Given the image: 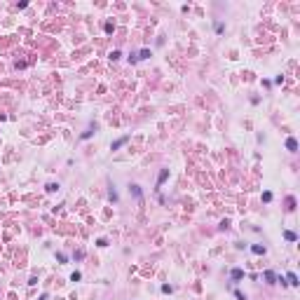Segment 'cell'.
<instances>
[{
    "mask_svg": "<svg viewBox=\"0 0 300 300\" xmlns=\"http://www.w3.org/2000/svg\"><path fill=\"white\" fill-rule=\"evenodd\" d=\"M124 143H127V136H122V138H117V141H115V143H113V150H117V148H122V146H124Z\"/></svg>",
    "mask_w": 300,
    "mask_h": 300,
    "instance_id": "cell-4",
    "label": "cell"
},
{
    "mask_svg": "<svg viewBox=\"0 0 300 300\" xmlns=\"http://www.w3.org/2000/svg\"><path fill=\"white\" fill-rule=\"evenodd\" d=\"M284 237H286L288 241H295V239H298V237H295V232H291V230H288V232H284Z\"/></svg>",
    "mask_w": 300,
    "mask_h": 300,
    "instance_id": "cell-7",
    "label": "cell"
},
{
    "mask_svg": "<svg viewBox=\"0 0 300 300\" xmlns=\"http://www.w3.org/2000/svg\"><path fill=\"white\" fill-rule=\"evenodd\" d=\"M251 251H253L256 256H263V253H265V246H260V244H253V246H251Z\"/></svg>",
    "mask_w": 300,
    "mask_h": 300,
    "instance_id": "cell-2",
    "label": "cell"
},
{
    "mask_svg": "<svg viewBox=\"0 0 300 300\" xmlns=\"http://www.w3.org/2000/svg\"><path fill=\"white\" fill-rule=\"evenodd\" d=\"M230 274H232V279H237V281H239V279H244V272H241L239 267H235V270H232Z\"/></svg>",
    "mask_w": 300,
    "mask_h": 300,
    "instance_id": "cell-5",
    "label": "cell"
},
{
    "mask_svg": "<svg viewBox=\"0 0 300 300\" xmlns=\"http://www.w3.org/2000/svg\"><path fill=\"white\" fill-rule=\"evenodd\" d=\"M286 281H288L291 286H298V284H300V281H298V277H295L293 272H288V274H286Z\"/></svg>",
    "mask_w": 300,
    "mask_h": 300,
    "instance_id": "cell-1",
    "label": "cell"
},
{
    "mask_svg": "<svg viewBox=\"0 0 300 300\" xmlns=\"http://www.w3.org/2000/svg\"><path fill=\"white\" fill-rule=\"evenodd\" d=\"M45 188H47V192H54V190H56V188H59V185H56V183H47V185H45Z\"/></svg>",
    "mask_w": 300,
    "mask_h": 300,
    "instance_id": "cell-9",
    "label": "cell"
},
{
    "mask_svg": "<svg viewBox=\"0 0 300 300\" xmlns=\"http://www.w3.org/2000/svg\"><path fill=\"white\" fill-rule=\"evenodd\" d=\"M167 176H169V171H167V169H164V171H162V173H160V178H157V183H164V181H167Z\"/></svg>",
    "mask_w": 300,
    "mask_h": 300,
    "instance_id": "cell-8",
    "label": "cell"
},
{
    "mask_svg": "<svg viewBox=\"0 0 300 300\" xmlns=\"http://www.w3.org/2000/svg\"><path fill=\"white\" fill-rule=\"evenodd\" d=\"M265 279L270 281V284H274V279H277V277H274V272H270V270H267V272H265Z\"/></svg>",
    "mask_w": 300,
    "mask_h": 300,
    "instance_id": "cell-6",
    "label": "cell"
},
{
    "mask_svg": "<svg viewBox=\"0 0 300 300\" xmlns=\"http://www.w3.org/2000/svg\"><path fill=\"white\" fill-rule=\"evenodd\" d=\"M272 199V192H263V202H270Z\"/></svg>",
    "mask_w": 300,
    "mask_h": 300,
    "instance_id": "cell-11",
    "label": "cell"
},
{
    "mask_svg": "<svg viewBox=\"0 0 300 300\" xmlns=\"http://www.w3.org/2000/svg\"><path fill=\"white\" fill-rule=\"evenodd\" d=\"M131 192H134V195L141 199V188H138V185H131Z\"/></svg>",
    "mask_w": 300,
    "mask_h": 300,
    "instance_id": "cell-10",
    "label": "cell"
},
{
    "mask_svg": "<svg viewBox=\"0 0 300 300\" xmlns=\"http://www.w3.org/2000/svg\"><path fill=\"white\" fill-rule=\"evenodd\" d=\"M286 148H288L291 152H295V150H298V143H295V138H288V141H286Z\"/></svg>",
    "mask_w": 300,
    "mask_h": 300,
    "instance_id": "cell-3",
    "label": "cell"
}]
</instances>
